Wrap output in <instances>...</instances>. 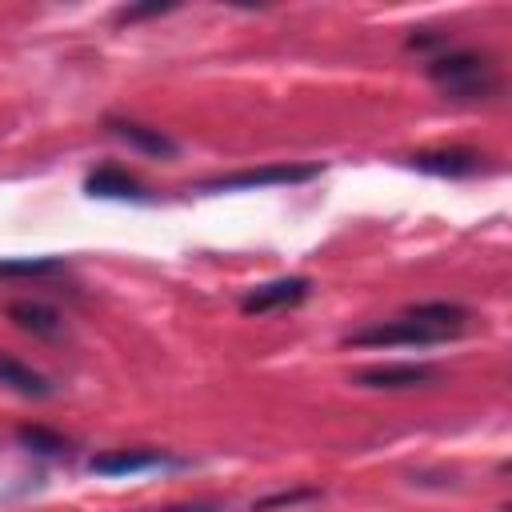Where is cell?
<instances>
[{
    "instance_id": "1",
    "label": "cell",
    "mask_w": 512,
    "mask_h": 512,
    "mask_svg": "<svg viewBox=\"0 0 512 512\" xmlns=\"http://www.w3.org/2000/svg\"><path fill=\"white\" fill-rule=\"evenodd\" d=\"M428 80L436 88H444L448 96L456 100H484L492 96L496 88V76H492V64L476 52H440L428 60Z\"/></svg>"
},
{
    "instance_id": "2",
    "label": "cell",
    "mask_w": 512,
    "mask_h": 512,
    "mask_svg": "<svg viewBox=\"0 0 512 512\" xmlns=\"http://www.w3.org/2000/svg\"><path fill=\"white\" fill-rule=\"evenodd\" d=\"M320 172H324L320 164H264V168L212 176L200 184V192H248V188H272V184H304V180H316Z\"/></svg>"
},
{
    "instance_id": "3",
    "label": "cell",
    "mask_w": 512,
    "mask_h": 512,
    "mask_svg": "<svg viewBox=\"0 0 512 512\" xmlns=\"http://www.w3.org/2000/svg\"><path fill=\"white\" fill-rule=\"evenodd\" d=\"M440 340H448V332H436V328L416 324L408 316L388 320V324H372V328H360V332L344 336V344H352V348H400V344H440Z\"/></svg>"
},
{
    "instance_id": "4",
    "label": "cell",
    "mask_w": 512,
    "mask_h": 512,
    "mask_svg": "<svg viewBox=\"0 0 512 512\" xmlns=\"http://www.w3.org/2000/svg\"><path fill=\"white\" fill-rule=\"evenodd\" d=\"M308 292H312V280H308V276H280V280H268V284L252 288V292L240 300V312L264 316V312H276V308H292V304H300Z\"/></svg>"
},
{
    "instance_id": "5",
    "label": "cell",
    "mask_w": 512,
    "mask_h": 512,
    "mask_svg": "<svg viewBox=\"0 0 512 512\" xmlns=\"http://www.w3.org/2000/svg\"><path fill=\"white\" fill-rule=\"evenodd\" d=\"M440 372L432 364H372V368H360L352 380L360 388H384V392H400V388H424L432 384Z\"/></svg>"
},
{
    "instance_id": "6",
    "label": "cell",
    "mask_w": 512,
    "mask_h": 512,
    "mask_svg": "<svg viewBox=\"0 0 512 512\" xmlns=\"http://www.w3.org/2000/svg\"><path fill=\"white\" fill-rule=\"evenodd\" d=\"M104 128H108V132H112L116 140H124L128 148L144 152V156H160V160H172V156L180 152V144H176L172 136H164L160 128H148V124H140V120L108 116V120H104Z\"/></svg>"
},
{
    "instance_id": "7",
    "label": "cell",
    "mask_w": 512,
    "mask_h": 512,
    "mask_svg": "<svg viewBox=\"0 0 512 512\" xmlns=\"http://www.w3.org/2000/svg\"><path fill=\"white\" fill-rule=\"evenodd\" d=\"M168 456L164 452H152V448H112V452H100L88 460V472L92 476H136V472H148V468H160Z\"/></svg>"
},
{
    "instance_id": "8",
    "label": "cell",
    "mask_w": 512,
    "mask_h": 512,
    "mask_svg": "<svg viewBox=\"0 0 512 512\" xmlns=\"http://www.w3.org/2000/svg\"><path fill=\"white\" fill-rule=\"evenodd\" d=\"M4 316H8L20 332H28V336H36V340H56L60 328H64L60 312H56L52 304H44V300H12V304L4 308Z\"/></svg>"
},
{
    "instance_id": "9",
    "label": "cell",
    "mask_w": 512,
    "mask_h": 512,
    "mask_svg": "<svg viewBox=\"0 0 512 512\" xmlns=\"http://www.w3.org/2000/svg\"><path fill=\"white\" fill-rule=\"evenodd\" d=\"M84 192H88V196H100V200H144V184H140L132 172L116 168V164L92 168V172L84 176Z\"/></svg>"
},
{
    "instance_id": "10",
    "label": "cell",
    "mask_w": 512,
    "mask_h": 512,
    "mask_svg": "<svg viewBox=\"0 0 512 512\" xmlns=\"http://www.w3.org/2000/svg\"><path fill=\"white\" fill-rule=\"evenodd\" d=\"M0 384L16 396H28V400H48L56 392V384L44 372H36L32 364H24L16 356H4V352H0Z\"/></svg>"
},
{
    "instance_id": "11",
    "label": "cell",
    "mask_w": 512,
    "mask_h": 512,
    "mask_svg": "<svg viewBox=\"0 0 512 512\" xmlns=\"http://www.w3.org/2000/svg\"><path fill=\"white\" fill-rule=\"evenodd\" d=\"M412 168L428 172V176H472L480 172V156L468 148H444V152H420L408 160Z\"/></svg>"
},
{
    "instance_id": "12",
    "label": "cell",
    "mask_w": 512,
    "mask_h": 512,
    "mask_svg": "<svg viewBox=\"0 0 512 512\" xmlns=\"http://www.w3.org/2000/svg\"><path fill=\"white\" fill-rule=\"evenodd\" d=\"M404 316L416 320V324H428V328H436V332L456 336V332L468 324L472 312H468L464 304H456V300H424V304H412Z\"/></svg>"
},
{
    "instance_id": "13",
    "label": "cell",
    "mask_w": 512,
    "mask_h": 512,
    "mask_svg": "<svg viewBox=\"0 0 512 512\" xmlns=\"http://www.w3.org/2000/svg\"><path fill=\"white\" fill-rule=\"evenodd\" d=\"M16 440H20V448H28L36 456H60V452H68V440L60 432L44 428V424H20L16 428Z\"/></svg>"
},
{
    "instance_id": "14",
    "label": "cell",
    "mask_w": 512,
    "mask_h": 512,
    "mask_svg": "<svg viewBox=\"0 0 512 512\" xmlns=\"http://www.w3.org/2000/svg\"><path fill=\"white\" fill-rule=\"evenodd\" d=\"M64 272V256H12L0 260V280L8 276H56Z\"/></svg>"
},
{
    "instance_id": "15",
    "label": "cell",
    "mask_w": 512,
    "mask_h": 512,
    "mask_svg": "<svg viewBox=\"0 0 512 512\" xmlns=\"http://www.w3.org/2000/svg\"><path fill=\"white\" fill-rule=\"evenodd\" d=\"M316 496V488H292V492H272V496H264V500H256L252 504V512H272V508H292V504H300V500H312Z\"/></svg>"
},
{
    "instance_id": "16",
    "label": "cell",
    "mask_w": 512,
    "mask_h": 512,
    "mask_svg": "<svg viewBox=\"0 0 512 512\" xmlns=\"http://www.w3.org/2000/svg\"><path fill=\"white\" fill-rule=\"evenodd\" d=\"M172 12V4H140V8H120V20H144V16H164Z\"/></svg>"
},
{
    "instance_id": "17",
    "label": "cell",
    "mask_w": 512,
    "mask_h": 512,
    "mask_svg": "<svg viewBox=\"0 0 512 512\" xmlns=\"http://www.w3.org/2000/svg\"><path fill=\"white\" fill-rule=\"evenodd\" d=\"M164 512H224V508L212 504V500H196V504H172V508H164Z\"/></svg>"
},
{
    "instance_id": "18",
    "label": "cell",
    "mask_w": 512,
    "mask_h": 512,
    "mask_svg": "<svg viewBox=\"0 0 512 512\" xmlns=\"http://www.w3.org/2000/svg\"><path fill=\"white\" fill-rule=\"evenodd\" d=\"M408 48H444V36H408Z\"/></svg>"
}]
</instances>
